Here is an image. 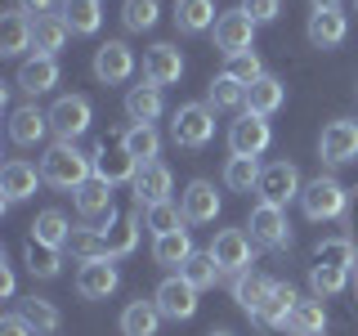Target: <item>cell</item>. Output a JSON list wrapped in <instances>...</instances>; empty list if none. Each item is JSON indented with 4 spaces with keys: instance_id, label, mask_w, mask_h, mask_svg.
Here are the masks:
<instances>
[{
    "instance_id": "36",
    "label": "cell",
    "mask_w": 358,
    "mask_h": 336,
    "mask_svg": "<svg viewBox=\"0 0 358 336\" xmlns=\"http://www.w3.org/2000/svg\"><path fill=\"white\" fill-rule=\"evenodd\" d=\"M287 332L291 336H322L327 332V309H322V300H296Z\"/></svg>"
},
{
    "instance_id": "20",
    "label": "cell",
    "mask_w": 358,
    "mask_h": 336,
    "mask_svg": "<svg viewBox=\"0 0 358 336\" xmlns=\"http://www.w3.org/2000/svg\"><path fill=\"white\" fill-rule=\"evenodd\" d=\"M166 112V99H162V85L143 81V85H130L126 94V117L134 121V126H152L157 117Z\"/></svg>"
},
{
    "instance_id": "54",
    "label": "cell",
    "mask_w": 358,
    "mask_h": 336,
    "mask_svg": "<svg viewBox=\"0 0 358 336\" xmlns=\"http://www.w3.org/2000/svg\"><path fill=\"white\" fill-rule=\"evenodd\" d=\"M354 9H358V0H354Z\"/></svg>"
},
{
    "instance_id": "23",
    "label": "cell",
    "mask_w": 358,
    "mask_h": 336,
    "mask_svg": "<svg viewBox=\"0 0 358 336\" xmlns=\"http://www.w3.org/2000/svg\"><path fill=\"white\" fill-rule=\"evenodd\" d=\"M31 22L22 9H5V18H0V54L5 59H18L22 50H31Z\"/></svg>"
},
{
    "instance_id": "29",
    "label": "cell",
    "mask_w": 358,
    "mask_h": 336,
    "mask_svg": "<svg viewBox=\"0 0 358 336\" xmlns=\"http://www.w3.org/2000/svg\"><path fill=\"white\" fill-rule=\"evenodd\" d=\"M67 251H72L81 265H90V260H108V233L94 229V224H76L72 238H67Z\"/></svg>"
},
{
    "instance_id": "21",
    "label": "cell",
    "mask_w": 358,
    "mask_h": 336,
    "mask_svg": "<svg viewBox=\"0 0 358 336\" xmlns=\"http://www.w3.org/2000/svg\"><path fill=\"white\" fill-rule=\"evenodd\" d=\"M273 287H278L273 278L251 274V269H246V274L233 278V300H238V309H242V314H251V318H255V314L264 309V300L273 296Z\"/></svg>"
},
{
    "instance_id": "17",
    "label": "cell",
    "mask_w": 358,
    "mask_h": 336,
    "mask_svg": "<svg viewBox=\"0 0 358 336\" xmlns=\"http://www.w3.org/2000/svg\"><path fill=\"white\" fill-rule=\"evenodd\" d=\"M179 206H184V220L188 224H210L220 216V193L210 179H193V184L184 188V197H179Z\"/></svg>"
},
{
    "instance_id": "11",
    "label": "cell",
    "mask_w": 358,
    "mask_h": 336,
    "mask_svg": "<svg viewBox=\"0 0 358 336\" xmlns=\"http://www.w3.org/2000/svg\"><path fill=\"white\" fill-rule=\"evenodd\" d=\"M94 76L103 85H121V81H130L134 76V50L126 41H103L94 50Z\"/></svg>"
},
{
    "instance_id": "51",
    "label": "cell",
    "mask_w": 358,
    "mask_h": 336,
    "mask_svg": "<svg viewBox=\"0 0 358 336\" xmlns=\"http://www.w3.org/2000/svg\"><path fill=\"white\" fill-rule=\"evenodd\" d=\"M0 296H14V274H9L5 260H0Z\"/></svg>"
},
{
    "instance_id": "13",
    "label": "cell",
    "mask_w": 358,
    "mask_h": 336,
    "mask_svg": "<svg viewBox=\"0 0 358 336\" xmlns=\"http://www.w3.org/2000/svg\"><path fill=\"white\" fill-rule=\"evenodd\" d=\"M130 188H134V202H139V206H157V202H171L175 175H171L166 162H148V166H139V175L130 179Z\"/></svg>"
},
{
    "instance_id": "8",
    "label": "cell",
    "mask_w": 358,
    "mask_h": 336,
    "mask_svg": "<svg viewBox=\"0 0 358 336\" xmlns=\"http://www.w3.org/2000/svg\"><path fill=\"white\" fill-rule=\"evenodd\" d=\"M41 184H45V175L31 162H22V157L5 162V171H0V193H5V197H0V211H9L14 202H27Z\"/></svg>"
},
{
    "instance_id": "5",
    "label": "cell",
    "mask_w": 358,
    "mask_h": 336,
    "mask_svg": "<svg viewBox=\"0 0 358 336\" xmlns=\"http://www.w3.org/2000/svg\"><path fill=\"white\" fill-rule=\"evenodd\" d=\"M90 121H94V108H90L85 94H63V99H54V108H50V130L59 134L63 144H76V139L90 130Z\"/></svg>"
},
{
    "instance_id": "4",
    "label": "cell",
    "mask_w": 358,
    "mask_h": 336,
    "mask_svg": "<svg viewBox=\"0 0 358 336\" xmlns=\"http://www.w3.org/2000/svg\"><path fill=\"white\" fill-rule=\"evenodd\" d=\"M255 22L246 9H224V14L215 18V50L224 54V59H233V54H251V45H255Z\"/></svg>"
},
{
    "instance_id": "16",
    "label": "cell",
    "mask_w": 358,
    "mask_h": 336,
    "mask_svg": "<svg viewBox=\"0 0 358 336\" xmlns=\"http://www.w3.org/2000/svg\"><path fill=\"white\" fill-rule=\"evenodd\" d=\"M117 287H121V274H117V265H112V255L76 269V291H81L85 300H108Z\"/></svg>"
},
{
    "instance_id": "14",
    "label": "cell",
    "mask_w": 358,
    "mask_h": 336,
    "mask_svg": "<svg viewBox=\"0 0 358 336\" xmlns=\"http://www.w3.org/2000/svg\"><path fill=\"white\" fill-rule=\"evenodd\" d=\"M318 153H322V162H331V166L358 162V121H331L318 139Z\"/></svg>"
},
{
    "instance_id": "22",
    "label": "cell",
    "mask_w": 358,
    "mask_h": 336,
    "mask_svg": "<svg viewBox=\"0 0 358 336\" xmlns=\"http://www.w3.org/2000/svg\"><path fill=\"white\" fill-rule=\"evenodd\" d=\"M90 157H94V179H103V184H126L139 175V162L126 148H94Z\"/></svg>"
},
{
    "instance_id": "28",
    "label": "cell",
    "mask_w": 358,
    "mask_h": 336,
    "mask_svg": "<svg viewBox=\"0 0 358 336\" xmlns=\"http://www.w3.org/2000/svg\"><path fill=\"white\" fill-rule=\"evenodd\" d=\"M157 328H162V309L152 300H130L121 309V336H157Z\"/></svg>"
},
{
    "instance_id": "26",
    "label": "cell",
    "mask_w": 358,
    "mask_h": 336,
    "mask_svg": "<svg viewBox=\"0 0 358 336\" xmlns=\"http://www.w3.org/2000/svg\"><path fill=\"white\" fill-rule=\"evenodd\" d=\"M67 36H72V27L63 22V14L36 18V27H31V45H36V54H45V59H59V50L67 45Z\"/></svg>"
},
{
    "instance_id": "55",
    "label": "cell",
    "mask_w": 358,
    "mask_h": 336,
    "mask_svg": "<svg viewBox=\"0 0 358 336\" xmlns=\"http://www.w3.org/2000/svg\"><path fill=\"white\" fill-rule=\"evenodd\" d=\"M354 269H358V265H354Z\"/></svg>"
},
{
    "instance_id": "50",
    "label": "cell",
    "mask_w": 358,
    "mask_h": 336,
    "mask_svg": "<svg viewBox=\"0 0 358 336\" xmlns=\"http://www.w3.org/2000/svg\"><path fill=\"white\" fill-rule=\"evenodd\" d=\"M54 5H59V0H18L22 14H36V18H50V14H54Z\"/></svg>"
},
{
    "instance_id": "25",
    "label": "cell",
    "mask_w": 358,
    "mask_h": 336,
    "mask_svg": "<svg viewBox=\"0 0 358 336\" xmlns=\"http://www.w3.org/2000/svg\"><path fill=\"white\" fill-rule=\"evenodd\" d=\"M175 27L184 36H201L215 27V5L210 0H175Z\"/></svg>"
},
{
    "instance_id": "40",
    "label": "cell",
    "mask_w": 358,
    "mask_h": 336,
    "mask_svg": "<svg viewBox=\"0 0 358 336\" xmlns=\"http://www.w3.org/2000/svg\"><path fill=\"white\" fill-rule=\"evenodd\" d=\"M220 274H224V269L210 260V251H193L184 260V269H179V278H184L188 287H197V291H210V287L220 283Z\"/></svg>"
},
{
    "instance_id": "12",
    "label": "cell",
    "mask_w": 358,
    "mask_h": 336,
    "mask_svg": "<svg viewBox=\"0 0 358 336\" xmlns=\"http://www.w3.org/2000/svg\"><path fill=\"white\" fill-rule=\"evenodd\" d=\"M260 202H273V206H287L291 197H300L305 193V184H300V171L291 162H273V166H264V175H260Z\"/></svg>"
},
{
    "instance_id": "48",
    "label": "cell",
    "mask_w": 358,
    "mask_h": 336,
    "mask_svg": "<svg viewBox=\"0 0 358 336\" xmlns=\"http://www.w3.org/2000/svg\"><path fill=\"white\" fill-rule=\"evenodd\" d=\"M242 9L264 27V22H278V14H282V0H242Z\"/></svg>"
},
{
    "instance_id": "52",
    "label": "cell",
    "mask_w": 358,
    "mask_h": 336,
    "mask_svg": "<svg viewBox=\"0 0 358 336\" xmlns=\"http://www.w3.org/2000/svg\"><path fill=\"white\" fill-rule=\"evenodd\" d=\"M313 9H341V0H309Z\"/></svg>"
},
{
    "instance_id": "9",
    "label": "cell",
    "mask_w": 358,
    "mask_h": 336,
    "mask_svg": "<svg viewBox=\"0 0 358 336\" xmlns=\"http://www.w3.org/2000/svg\"><path fill=\"white\" fill-rule=\"evenodd\" d=\"M268 139H273L268 117H255V112H242V117L229 126V148H233V157H260L268 148Z\"/></svg>"
},
{
    "instance_id": "37",
    "label": "cell",
    "mask_w": 358,
    "mask_h": 336,
    "mask_svg": "<svg viewBox=\"0 0 358 336\" xmlns=\"http://www.w3.org/2000/svg\"><path fill=\"white\" fill-rule=\"evenodd\" d=\"M188 255H193V238H188V229L166 233V238H152V260H157V265H166V269H184Z\"/></svg>"
},
{
    "instance_id": "15",
    "label": "cell",
    "mask_w": 358,
    "mask_h": 336,
    "mask_svg": "<svg viewBox=\"0 0 358 336\" xmlns=\"http://www.w3.org/2000/svg\"><path fill=\"white\" fill-rule=\"evenodd\" d=\"M305 36H309L313 50H336V45H345V36H350V18L341 9H313L309 22H305Z\"/></svg>"
},
{
    "instance_id": "39",
    "label": "cell",
    "mask_w": 358,
    "mask_h": 336,
    "mask_svg": "<svg viewBox=\"0 0 358 336\" xmlns=\"http://www.w3.org/2000/svg\"><path fill=\"white\" fill-rule=\"evenodd\" d=\"M22 260H27V274L31 278H59L63 274V255L54 251V246L36 242V238H27V246H22Z\"/></svg>"
},
{
    "instance_id": "45",
    "label": "cell",
    "mask_w": 358,
    "mask_h": 336,
    "mask_svg": "<svg viewBox=\"0 0 358 336\" xmlns=\"http://www.w3.org/2000/svg\"><path fill=\"white\" fill-rule=\"evenodd\" d=\"M345 283H350V269H336V265H313L309 269V287H313V296H341Z\"/></svg>"
},
{
    "instance_id": "3",
    "label": "cell",
    "mask_w": 358,
    "mask_h": 336,
    "mask_svg": "<svg viewBox=\"0 0 358 336\" xmlns=\"http://www.w3.org/2000/svg\"><path fill=\"white\" fill-rule=\"evenodd\" d=\"M171 139L179 148H206L215 139V108L210 104H179L171 117Z\"/></svg>"
},
{
    "instance_id": "7",
    "label": "cell",
    "mask_w": 358,
    "mask_h": 336,
    "mask_svg": "<svg viewBox=\"0 0 358 336\" xmlns=\"http://www.w3.org/2000/svg\"><path fill=\"white\" fill-rule=\"evenodd\" d=\"M210 260H215L224 274H246L255 260V251H251V238H246L242 229H220L215 233V242H210Z\"/></svg>"
},
{
    "instance_id": "27",
    "label": "cell",
    "mask_w": 358,
    "mask_h": 336,
    "mask_svg": "<svg viewBox=\"0 0 358 336\" xmlns=\"http://www.w3.org/2000/svg\"><path fill=\"white\" fill-rule=\"evenodd\" d=\"M59 85V63L36 54V59H27L18 67V90H27V94H45V90Z\"/></svg>"
},
{
    "instance_id": "47",
    "label": "cell",
    "mask_w": 358,
    "mask_h": 336,
    "mask_svg": "<svg viewBox=\"0 0 358 336\" xmlns=\"http://www.w3.org/2000/svg\"><path fill=\"white\" fill-rule=\"evenodd\" d=\"M224 76H233L238 85H255V81L264 76V67H260V59H255V54H233L229 67H224Z\"/></svg>"
},
{
    "instance_id": "6",
    "label": "cell",
    "mask_w": 358,
    "mask_h": 336,
    "mask_svg": "<svg viewBox=\"0 0 358 336\" xmlns=\"http://www.w3.org/2000/svg\"><path fill=\"white\" fill-rule=\"evenodd\" d=\"M251 242L268 246V251H287L291 246V220L287 206H273V202H260L251 211Z\"/></svg>"
},
{
    "instance_id": "10",
    "label": "cell",
    "mask_w": 358,
    "mask_h": 336,
    "mask_svg": "<svg viewBox=\"0 0 358 336\" xmlns=\"http://www.w3.org/2000/svg\"><path fill=\"white\" fill-rule=\"evenodd\" d=\"M197 296H201V291L188 287L184 278H166V283L152 291V305L162 309V318L184 323V318H193V314H197Z\"/></svg>"
},
{
    "instance_id": "42",
    "label": "cell",
    "mask_w": 358,
    "mask_h": 336,
    "mask_svg": "<svg viewBox=\"0 0 358 336\" xmlns=\"http://www.w3.org/2000/svg\"><path fill=\"white\" fill-rule=\"evenodd\" d=\"M184 206H175V202H157L148 206V220H143V229H152V238H166V233H179L184 229Z\"/></svg>"
},
{
    "instance_id": "34",
    "label": "cell",
    "mask_w": 358,
    "mask_h": 336,
    "mask_svg": "<svg viewBox=\"0 0 358 336\" xmlns=\"http://www.w3.org/2000/svg\"><path fill=\"white\" fill-rule=\"evenodd\" d=\"M18 314L36 328V336H54V332L63 328V314L54 309V300H45V296H22Z\"/></svg>"
},
{
    "instance_id": "19",
    "label": "cell",
    "mask_w": 358,
    "mask_h": 336,
    "mask_svg": "<svg viewBox=\"0 0 358 336\" xmlns=\"http://www.w3.org/2000/svg\"><path fill=\"white\" fill-rule=\"evenodd\" d=\"M45 134H54L50 130V112H41L36 104H22V108L9 112V139L14 144L27 148V144H41Z\"/></svg>"
},
{
    "instance_id": "38",
    "label": "cell",
    "mask_w": 358,
    "mask_h": 336,
    "mask_svg": "<svg viewBox=\"0 0 358 336\" xmlns=\"http://www.w3.org/2000/svg\"><path fill=\"white\" fill-rule=\"evenodd\" d=\"M121 148L139 166H148V162H157V153H162V134H157V126H130L121 134Z\"/></svg>"
},
{
    "instance_id": "24",
    "label": "cell",
    "mask_w": 358,
    "mask_h": 336,
    "mask_svg": "<svg viewBox=\"0 0 358 336\" xmlns=\"http://www.w3.org/2000/svg\"><path fill=\"white\" fill-rule=\"evenodd\" d=\"M282 104H287V85L278 76L264 72L255 85H246V112H255V117H273Z\"/></svg>"
},
{
    "instance_id": "31",
    "label": "cell",
    "mask_w": 358,
    "mask_h": 336,
    "mask_svg": "<svg viewBox=\"0 0 358 336\" xmlns=\"http://www.w3.org/2000/svg\"><path fill=\"white\" fill-rule=\"evenodd\" d=\"M76 211H81L85 220H99V216H112V184H103V179L90 175L81 188H76Z\"/></svg>"
},
{
    "instance_id": "32",
    "label": "cell",
    "mask_w": 358,
    "mask_h": 336,
    "mask_svg": "<svg viewBox=\"0 0 358 336\" xmlns=\"http://www.w3.org/2000/svg\"><path fill=\"white\" fill-rule=\"evenodd\" d=\"M296 300H300L296 287H291V283H278L273 296L264 300V309L255 314V323H260V328H287V323H291V309H296Z\"/></svg>"
},
{
    "instance_id": "49",
    "label": "cell",
    "mask_w": 358,
    "mask_h": 336,
    "mask_svg": "<svg viewBox=\"0 0 358 336\" xmlns=\"http://www.w3.org/2000/svg\"><path fill=\"white\" fill-rule=\"evenodd\" d=\"M0 336H36V328H31L22 314H5V318H0Z\"/></svg>"
},
{
    "instance_id": "53",
    "label": "cell",
    "mask_w": 358,
    "mask_h": 336,
    "mask_svg": "<svg viewBox=\"0 0 358 336\" xmlns=\"http://www.w3.org/2000/svg\"><path fill=\"white\" fill-rule=\"evenodd\" d=\"M206 336H233V332L229 328H215V332H206Z\"/></svg>"
},
{
    "instance_id": "30",
    "label": "cell",
    "mask_w": 358,
    "mask_h": 336,
    "mask_svg": "<svg viewBox=\"0 0 358 336\" xmlns=\"http://www.w3.org/2000/svg\"><path fill=\"white\" fill-rule=\"evenodd\" d=\"M63 22L72 27V36H94L103 27V9L99 0H63Z\"/></svg>"
},
{
    "instance_id": "35",
    "label": "cell",
    "mask_w": 358,
    "mask_h": 336,
    "mask_svg": "<svg viewBox=\"0 0 358 336\" xmlns=\"http://www.w3.org/2000/svg\"><path fill=\"white\" fill-rule=\"evenodd\" d=\"M260 157H229L224 162V184L233 188V193H251V188H260Z\"/></svg>"
},
{
    "instance_id": "46",
    "label": "cell",
    "mask_w": 358,
    "mask_h": 336,
    "mask_svg": "<svg viewBox=\"0 0 358 336\" xmlns=\"http://www.w3.org/2000/svg\"><path fill=\"white\" fill-rule=\"evenodd\" d=\"M121 27L126 31L157 27V0H126V5H121Z\"/></svg>"
},
{
    "instance_id": "43",
    "label": "cell",
    "mask_w": 358,
    "mask_h": 336,
    "mask_svg": "<svg viewBox=\"0 0 358 336\" xmlns=\"http://www.w3.org/2000/svg\"><path fill=\"white\" fill-rule=\"evenodd\" d=\"M313 265L354 269V265H358V246H354L350 238H327V242H318V251H313Z\"/></svg>"
},
{
    "instance_id": "18",
    "label": "cell",
    "mask_w": 358,
    "mask_h": 336,
    "mask_svg": "<svg viewBox=\"0 0 358 336\" xmlns=\"http://www.w3.org/2000/svg\"><path fill=\"white\" fill-rule=\"evenodd\" d=\"M143 76H148L152 85H175L179 76H184V54L175 50V45H152L148 54H143Z\"/></svg>"
},
{
    "instance_id": "44",
    "label": "cell",
    "mask_w": 358,
    "mask_h": 336,
    "mask_svg": "<svg viewBox=\"0 0 358 336\" xmlns=\"http://www.w3.org/2000/svg\"><path fill=\"white\" fill-rule=\"evenodd\" d=\"M134 246H139V216H121L117 220V229H108V255L117 260V255H130Z\"/></svg>"
},
{
    "instance_id": "33",
    "label": "cell",
    "mask_w": 358,
    "mask_h": 336,
    "mask_svg": "<svg viewBox=\"0 0 358 336\" xmlns=\"http://www.w3.org/2000/svg\"><path fill=\"white\" fill-rule=\"evenodd\" d=\"M31 238L36 242H45V246H54V251H63L67 246V238H72V224H67V216L63 211H41L36 220H31Z\"/></svg>"
},
{
    "instance_id": "1",
    "label": "cell",
    "mask_w": 358,
    "mask_h": 336,
    "mask_svg": "<svg viewBox=\"0 0 358 336\" xmlns=\"http://www.w3.org/2000/svg\"><path fill=\"white\" fill-rule=\"evenodd\" d=\"M41 175H45V184H54V188H81L90 175H94V157H85L76 144H50L41 157Z\"/></svg>"
},
{
    "instance_id": "41",
    "label": "cell",
    "mask_w": 358,
    "mask_h": 336,
    "mask_svg": "<svg viewBox=\"0 0 358 336\" xmlns=\"http://www.w3.org/2000/svg\"><path fill=\"white\" fill-rule=\"evenodd\" d=\"M206 104L215 112H229V108H246V85H238L233 76H215V81L206 85Z\"/></svg>"
},
{
    "instance_id": "2",
    "label": "cell",
    "mask_w": 358,
    "mask_h": 336,
    "mask_svg": "<svg viewBox=\"0 0 358 336\" xmlns=\"http://www.w3.org/2000/svg\"><path fill=\"white\" fill-rule=\"evenodd\" d=\"M300 211H305L309 220H341L345 211H350V188L336 175H318V179H309L305 193H300Z\"/></svg>"
}]
</instances>
